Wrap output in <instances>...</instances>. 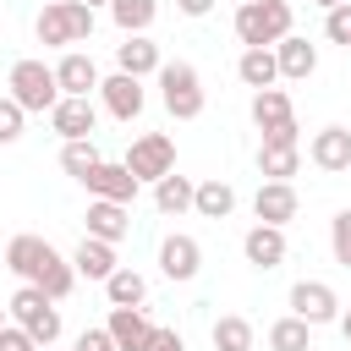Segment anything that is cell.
Segmentation results:
<instances>
[{"mask_svg": "<svg viewBox=\"0 0 351 351\" xmlns=\"http://www.w3.org/2000/svg\"><path fill=\"white\" fill-rule=\"evenodd\" d=\"M291 22H296L291 0H241L236 5V38L247 49H274L291 33Z\"/></svg>", "mask_w": 351, "mask_h": 351, "instance_id": "1", "label": "cell"}, {"mask_svg": "<svg viewBox=\"0 0 351 351\" xmlns=\"http://www.w3.org/2000/svg\"><path fill=\"white\" fill-rule=\"evenodd\" d=\"M33 33H38L44 49L88 44V38H93V5H82V0H49V5L38 11V22H33Z\"/></svg>", "mask_w": 351, "mask_h": 351, "instance_id": "2", "label": "cell"}, {"mask_svg": "<svg viewBox=\"0 0 351 351\" xmlns=\"http://www.w3.org/2000/svg\"><path fill=\"white\" fill-rule=\"evenodd\" d=\"M5 88H11V99L27 110V115H49L55 110V99H60V82H55V66H44V60H16L11 66V77H5Z\"/></svg>", "mask_w": 351, "mask_h": 351, "instance_id": "3", "label": "cell"}, {"mask_svg": "<svg viewBox=\"0 0 351 351\" xmlns=\"http://www.w3.org/2000/svg\"><path fill=\"white\" fill-rule=\"evenodd\" d=\"M154 77H159V99H165V110L176 121H197L203 115V77H197L192 60H165Z\"/></svg>", "mask_w": 351, "mask_h": 351, "instance_id": "4", "label": "cell"}, {"mask_svg": "<svg viewBox=\"0 0 351 351\" xmlns=\"http://www.w3.org/2000/svg\"><path fill=\"white\" fill-rule=\"evenodd\" d=\"M5 313H11V324H22L38 346H55V340H60V307H55L38 285H22V291L5 302Z\"/></svg>", "mask_w": 351, "mask_h": 351, "instance_id": "5", "label": "cell"}, {"mask_svg": "<svg viewBox=\"0 0 351 351\" xmlns=\"http://www.w3.org/2000/svg\"><path fill=\"white\" fill-rule=\"evenodd\" d=\"M252 126L263 132V143H296V110L285 88H258L252 93Z\"/></svg>", "mask_w": 351, "mask_h": 351, "instance_id": "6", "label": "cell"}, {"mask_svg": "<svg viewBox=\"0 0 351 351\" xmlns=\"http://www.w3.org/2000/svg\"><path fill=\"white\" fill-rule=\"evenodd\" d=\"M126 170H132L137 181H159V176H170V170H176V143H170L165 132H143V137L126 148Z\"/></svg>", "mask_w": 351, "mask_h": 351, "instance_id": "7", "label": "cell"}, {"mask_svg": "<svg viewBox=\"0 0 351 351\" xmlns=\"http://www.w3.org/2000/svg\"><path fill=\"white\" fill-rule=\"evenodd\" d=\"M291 313L318 329V324H335V318H340V296H335V285H324V280H296V285H291Z\"/></svg>", "mask_w": 351, "mask_h": 351, "instance_id": "8", "label": "cell"}, {"mask_svg": "<svg viewBox=\"0 0 351 351\" xmlns=\"http://www.w3.org/2000/svg\"><path fill=\"white\" fill-rule=\"evenodd\" d=\"M49 241L44 236H33V230H22V236H11L5 241V269L22 280V285H38V274H44V263H49Z\"/></svg>", "mask_w": 351, "mask_h": 351, "instance_id": "9", "label": "cell"}, {"mask_svg": "<svg viewBox=\"0 0 351 351\" xmlns=\"http://www.w3.org/2000/svg\"><path fill=\"white\" fill-rule=\"evenodd\" d=\"M99 99H104V110H110L115 121H137V115H143V104H148L143 77H126V71L99 77Z\"/></svg>", "mask_w": 351, "mask_h": 351, "instance_id": "10", "label": "cell"}, {"mask_svg": "<svg viewBox=\"0 0 351 351\" xmlns=\"http://www.w3.org/2000/svg\"><path fill=\"white\" fill-rule=\"evenodd\" d=\"M104 329H110L115 351H148V346H154V329H159V324H148V313H143V307H110Z\"/></svg>", "mask_w": 351, "mask_h": 351, "instance_id": "11", "label": "cell"}, {"mask_svg": "<svg viewBox=\"0 0 351 351\" xmlns=\"http://www.w3.org/2000/svg\"><path fill=\"white\" fill-rule=\"evenodd\" d=\"M82 186H88L93 197H110V203H132L143 181H137V176L126 170V159H121V165H110V159H99V165H93L88 176H82Z\"/></svg>", "mask_w": 351, "mask_h": 351, "instance_id": "12", "label": "cell"}, {"mask_svg": "<svg viewBox=\"0 0 351 351\" xmlns=\"http://www.w3.org/2000/svg\"><path fill=\"white\" fill-rule=\"evenodd\" d=\"M307 159H313L324 176H346V170H351V132H346V126H324V132H313Z\"/></svg>", "mask_w": 351, "mask_h": 351, "instance_id": "13", "label": "cell"}, {"mask_svg": "<svg viewBox=\"0 0 351 351\" xmlns=\"http://www.w3.org/2000/svg\"><path fill=\"white\" fill-rule=\"evenodd\" d=\"M49 126L60 132V143H71V137H93L99 110H93V99H71V93H60L55 110H49Z\"/></svg>", "mask_w": 351, "mask_h": 351, "instance_id": "14", "label": "cell"}, {"mask_svg": "<svg viewBox=\"0 0 351 351\" xmlns=\"http://www.w3.org/2000/svg\"><path fill=\"white\" fill-rule=\"evenodd\" d=\"M55 82H60V93H71V99H88V93H99V66H93V55H82V49H66V55L55 60Z\"/></svg>", "mask_w": 351, "mask_h": 351, "instance_id": "15", "label": "cell"}, {"mask_svg": "<svg viewBox=\"0 0 351 351\" xmlns=\"http://www.w3.org/2000/svg\"><path fill=\"white\" fill-rule=\"evenodd\" d=\"M126 208H132V203L93 197V203H88V214H82V219H88V230H82V236H99V241H110V247H115V241H126V230H132V214H126Z\"/></svg>", "mask_w": 351, "mask_h": 351, "instance_id": "16", "label": "cell"}, {"mask_svg": "<svg viewBox=\"0 0 351 351\" xmlns=\"http://www.w3.org/2000/svg\"><path fill=\"white\" fill-rule=\"evenodd\" d=\"M241 252H247V263L252 269H280L285 263V225H252L247 236H241Z\"/></svg>", "mask_w": 351, "mask_h": 351, "instance_id": "17", "label": "cell"}, {"mask_svg": "<svg viewBox=\"0 0 351 351\" xmlns=\"http://www.w3.org/2000/svg\"><path fill=\"white\" fill-rule=\"evenodd\" d=\"M159 269H165V280H197V269H203V247L192 241V236H165L159 241Z\"/></svg>", "mask_w": 351, "mask_h": 351, "instance_id": "18", "label": "cell"}, {"mask_svg": "<svg viewBox=\"0 0 351 351\" xmlns=\"http://www.w3.org/2000/svg\"><path fill=\"white\" fill-rule=\"evenodd\" d=\"M252 214H258V225H285V219H296V186H291V181H263V186L252 192Z\"/></svg>", "mask_w": 351, "mask_h": 351, "instance_id": "19", "label": "cell"}, {"mask_svg": "<svg viewBox=\"0 0 351 351\" xmlns=\"http://www.w3.org/2000/svg\"><path fill=\"white\" fill-rule=\"evenodd\" d=\"M165 60H159V44L148 33H126V44H115V71L126 77H154Z\"/></svg>", "mask_w": 351, "mask_h": 351, "instance_id": "20", "label": "cell"}, {"mask_svg": "<svg viewBox=\"0 0 351 351\" xmlns=\"http://www.w3.org/2000/svg\"><path fill=\"white\" fill-rule=\"evenodd\" d=\"M71 269H77V280H110L121 263H115V247L110 241H99V236H82L77 241V252H71Z\"/></svg>", "mask_w": 351, "mask_h": 351, "instance_id": "21", "label": "cell"}, {"mask_svg": "<svg viewBox=\"0 0 351 351\" xmlns=\"http://www.w3.org/2000/svg\"><path fill=\"white\" fill-rule=\"evenodd\" d=\"M274 66H280V77L302 82V77H313V71H318V49H313L307 38H296V33H285V38L274 44Z\"/></svg>", "mask_w": 351, "mask_h": 351, "instance_id": "22", "label": "cell"}, {"mask_svg": "<svg viewBox=\"0 0 351 351\" xmlns=\"http://www.w3.org/2000/svg\"><path fill=\"white\" fill-rule=\"evenodd\" d=\"M302 170V148L296 143H258V176L263 181H291Z\"/></svg>", "mask_w": 351, "mask_h": 351, "instance_id": "23", "label": "cell"}, {"mask_svg": "<svg viewBox=\"0 0 351 351\" xmlns=\"http://www.w3.org/2000/svg\"><path fill=\"white\" fill-rule=\"evenodd\" d=\"M236 208V186L230 181H192V214H203V219H225Z\"/></svg>", "mask_w": 351, "mask_h": 351, "instance_id": "24", "label": "cell"}, {"mask_svg": "<svg viewBox=\"0 0 351 351\" xmlns=\"http://www.w3.org/2000/svg\"><path fill=\"white\" fill-rule=\"evenodd\" d=\"M236 77L258 93V88H274L280 82V66H274V49H241V60H236Z\"/></svg>", "mask_w": 351, "mask_h": 351, "instance_id": "25", "label": "cell"}, {"mask_svg": "<svg viewBox=\"0 0 351 351\" xmlns=\"http://www.w3.org/2000/svg\"><path fill=\"white\" fill-rule=\"evenodd\" d=\"M154 208H159V214H170V219H176V214H186V208H192V181H186V176H176V170H170V176H159V181H154Z\"/></svg>", "mask_w": 351, "mask_h": 351, "instance_id": "26", "label": "cell"}, {"mask_svg": "<svg viewBox=\"0 0 351 351\" xmlns=\"http://www.w3.org/2000/svg\"><path fill=\"white\" fill-rule=\"evenodd\" d=\"M269 351H313V324H302L296 313L269 324Z\"/></svg>", "mask_w": 351, "mask_h": 351, "instance_id": "27", "label": "cell"}, {"mask_svg": "<svg viewBox=\"0 0 351 351\" xmlns=\"http://www.w3.org/2000/svg\"><path fill=\"white\" fill-rule=\"evenodd\" d=\"M104 296H110V307H143L148 280H143L137 269H115V274L104 280Z\"/></svg>", "mask_w": 351, "mask_h": 351, "instance_id": "28", "label": "cell"}, {"mask_svg": "<svg viewBox=\"0 0 351 351\" xmlns=\"http://www.w3.org/2000/svg\"><path fill=\"white\" fill-rule=\"evenodd\" d=\"M110 16L121 33H148V22L159 16V0H110Z\"/></svg>", "mask_w": 351, "mask_h": 351, "instance_id": "29", "label": "cell"}, {"mask_svg": "<svg viewBox=\"0 0 351 351\" xmlns=\"http://www.w3.org/2000/svg\"><path fill=\"white\" fill-rule=\"evenodd\" d=\"M93 165H99V148H93V137H71V143H60V170H66L71 181H82Z\"/></svg>", "mask_w": 351, "mask_h": 351, "instance_id": "30", "label": "cell"}, {"mask_svg": "<svg viewBox=\"0 0 351 351\" xmlns=\"http://www.w3.org/2000/svg\"><path fill=\"white\" fill-rule=\"evenodd\" d=\"M214 351H252V324L236 313L214 318Z\"/></svg>", "mask_w": 351, "mask_h": 351, "instance_id": "31", "label": "cell"}, {"mask_svg": "<svg viewBox=\"0 0 351 351\" xmlns=\"http://www.w3.org/2000/svg\"><path fill=\"white\" fill-rule=\"evenodd\" d=\"M329 252H335L340 269H351V208H340V214L329 219Z\"/></svg>", "mask_w": 351, "mask_h": 351, "instance_id": "32", "label": "cell"}, {"mask_svg": "<svg viewBox=\"0 0 351 351\" xmlns=\"http://www.w3.org/2000/svg\"><path fill=\"white\" fill-rule=\"evenodd\" d=\"M324 33H329V44H346V49H351V0H340V5L324 16Z\"/></svg>", "mask_w": 351, "mask_h": 351, "instance_id": "33", "label": "cell"}, {"mask_svg": "<svg viewBox=\"0 0 351 351\" xmlns=\"http://www.w3.org/2000/svg\"><path fill=\"white\" fill-rule=\"evenodd\" d=\"M22 121H27V110L5 93V99H0V143H16V137H22Z\"/></svg>", "mask_w": 351, "mask_h": 351, "instance_id": "34", "label": "cell"}, {"mask_svg": "<svg viewBox=\"0 0 351 351\" xmlns=\"http://www.w3.org/2000/svg\"><path fill=\"white\" fill-rule=\"evenodd\" d=\"M0 351H38V340H33L22 324H5V329H0Z\"/></svg>", "mask_w": 351, "mask_h": 351, "instance_id": "35", "label": "cell"}, {"mask_svg": "<svg viewBox=\"0 0 351 351\" xmlns=\"http://www.w3.org/2000/svg\"><path fill=\"white\" fill-rule=\"evenodd\" d=\"M77 351H115V340H110V329H82Z\"/></svg>", "mask_w": 351, "mask_h": 351, "instance_id": "36", "label": "cell"}, {"mask_svg": "<svg viewBox=\"0 0 351 351\" xmlns=\"http://www.w3.org/2000/svg\"><path fill=\"white\" fill-rule=\"evenodd\" d=\"M148 351H186V346H181L176 329H154V346H148Z\"/></svg>", "mask_w": 351, "mask_h": 351, "instance_id": "37", "label": "cell"}, {"mask_svg": "<svg viewBox=\"0 0 351 351\" xmlns=\"http://www.w3.org/2000/svg\"><path fill=\"white\" fill-rule=\"evenodd\" d=\"M176 11H181V16H208L214 0H176Z\"/></svg>", "mask_w": 351, "mask_h": 351, "instance_id": "38", "label": "cell"}, {"mask_svg": "<svg viewBox=\"0 0 351 351\" xmlns=\"http://www.w3.org/2000/svg\"><path fill=\"white\" fill-rule=\"evenodd\" d=\"M335 324H340V335H346V340H351V313H340V318H335Z\"/></svg>", "mask_w": 351, "mask_h": 351, "instance_id": "39", "label": "cell"}, {"mask_svg": "<svg viewBox=\"0 0 351 351\" xmlns=\"http://www.w3.org/2000/svg\"><path fill=\"white\" fill-rule=\"evenodd\" d=\"M313 5H318V11H335V5H340V0H313Z\"/></svg>", "mask_w": 351, "mask_h": 351, "instance_id": "40", "label": "cell"}, {"mask_svg": "<svg viewBox=\"0 0 351 351\" xmlns=\"http://www.w3.org/2000/svg\"><path fill=\"white\" fill-rule=\"evenodd\" d=\"M5 324H11V318H5V307H0V329H5Z\"/></svg>", "mask_w": 351, "mask_h": 351, "instance_id": "41", "label": "cell"}, {"mask_svg": "<svg viewBox=\"0 0 351 351\" xmlns=\"http://www.w3.org/2000/svg\"><path fill=\"white\" fill-rule=\"evenodd\" d=\"M82 5H110V0H82Z\"/></svg>", "mask_w": 351, "mask_h": 351, "instance_id": "42", "label": "cell"}, {"mask_svg": "<svg viewBox=\"0 0 351 351\" xmlns=\"http://www.w3.org/2000/svg\"><path fill=\"white\" fill-rule=\"evenodd\" d=\"M38 351H49V346H38Z\"/></svg>", "mask_w": 351, "mask_h": 351, "instance_id": "43", "label": "cell"}]
</instances>
